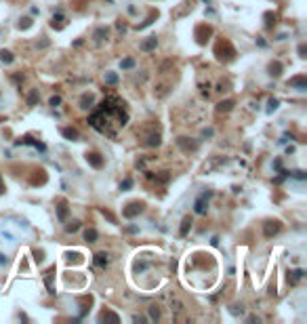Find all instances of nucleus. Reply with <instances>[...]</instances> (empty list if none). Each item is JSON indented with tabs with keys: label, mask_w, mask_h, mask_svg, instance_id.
I'll return each mask as SVG.
<instances>
[{
	"label": "nucleus",
	"mask_w": 307,
	"mask_h": 324,
	"mask_svg": "<svg viewBox=\"0 0 307 324\" xmlns=\"http://www.w3.org/2000/svg\"><path fill=\"white\" fill-rule=\"evenodd\" d=\"M122 105L124 103H120L118 99H112V97L105 99L99 110L91 116L88 122H91L99 133H103V135L116 137V131L129 122V114H126Z\"/></svg>",
	"instance_id": "obj_1"
},
{
	"label": "nucleus",
	"mask_w": 307,
	"mask_h": 324,
	"mask_svg": "<svg viewBox=\"0 0 307 324\" xmlns=\"http://www.w3.org/2000/svg\"><path fill=\"white\" fill-rule=\"evenodd\" d=\"M215 55H217V59H219V61H232L236 57V51H234V47H232V42H229V40H219V42H217V47H215Z\"/></svg>",
	"instance_id": "obj_2"
},
{
	"label": "nucleus",
	"mask_w": 307,
	"mask_h": 324,
	"mask_svg": "<svg viewBox=\"0 0 307 324\" xmlns=\"http://www.w3.org/2000/svg\"><path fill=\"white\" fill-rule=\"evenodd\" d=\"M177 145L185 152V154H194V152L198 150V141H194V139H189V137H179Z\"/></svg>",
	"instance_id": "obj_3"
},
{
	"label": "nucleus",
	"mask_w": 307,
	"mask_h": 324,
	"mask_svg": "<svg viewBox=\"0 0 307 324\" xmlns=\"http://www.w3.org/2000/svg\"><path fill=\"white\" fill-rule=\"evenodd\" d=\"M139 213H143V202H129V205L124 206V211H122V215L126 219L137 217Z\"/></svg>",
	"instance_id": "obj_4"
},
{
	"label": "nucleus",
	"mask_w": 307,
	"mask_h": 324,
	"mask_svg": "<svg viewBox=\"0 0 307 324\" xmlns=\"http://www.w3.org/2000/svg\"><path fill=\"white\" fill-rule=\"evenodd\" d=\"M280 227H282V225H280V221H276V219H273V221H265V223H263V234H265V238L276 236V234L280 232Z\"/></svg>",
	"instance_id": "obj_5"
},
{
	"label": "nucleus",
	"mask_w": 307,
	"mask_h": 324,
	"mask_svg": "<svg viewBox=\"0 0 307 324\" xmlns=\"http://www.w3.org/2000/svg\"><path fill=\"white\" fill-rule=\"evenodd\" d=\"M141 143L145 145V148H158V145L162 143V139H160V133H148Z\"/></svg>",
	"instance_id": "obj_6"
},
{
	"label": "nucleus",
	"mask_w": 307,
	"mask_h": 324,
	"mask_svg": "<svg viewBox=\"0 0 307 324\" xmlns=\"http://www.w3.org/2000/svg\"><path fill=\"white\" fill-rule=\"evenodd\" d=\"M86 162L95 169L103 167V158H101V154H97V152H86Z\"/></svg>",
	"instance_id": "obj_7"
},
{
	"label": "nucleus",
	"mask_w": 307,
	"mask_h": 324,
	"mask_svg": "<svg viewBox=\"0 0 307 324\" xmlns=\"http://www.w3.org/2000/svg\"><path fill=\"white\" fill-rule=\"evenodd\" d=\"M61 135L66 137V139H69V141H78V139H80V133L76 131V129H72V126H63Z\"/></svg>",
	"instance_id": "obj_8"
},
{
	"label": "nucleus",
	"mask_w": 307,
	"mask_h": 324,
	"mask_svg": "<svg viewBox=\"0 0 307 324\" xmlns=\"http://www.w3.org/2000/svg\"><path fill=\"white\" fill-rule=\"evenodd\" d=\"M289 86H295V88H299V91H305V88H307V78H305V76H295L292 80H289Z\"/></svg>",
	"instance_id": "obj_9"
},
{
	"label": "nucleus",
	"mask_w": 307,
	"mask_h": 324,
	"mask_svg": "<svg viewBox=\"0 0 307 324\" xmlns=\"http://www.w3.org/2000/svg\"><path fill=\"white\" fill-rule=\"evenodd\" d=\"M156 47H158V38L156 36H150L148 40L141 42V51H145V53H150V51H154Z\"/></svg>",
	"instance_id": "obj_10"
},
{
	"label": "nucleus",
	"mask_w": 307,
	"mask_h": 324,
	"mask_svg": "<svg viewBox=\"0 0 307 324\" xmlns=\"http://www.w3.org/2000/svg\"><path fill=\"white\" fill-rule=\"evenodd\" d=\"M107 263H110V259H107V253H97V255H95V265H97V268L105 270Z\"/></svg>",
	"instance_id": "obj_11"
},
{
	"label": "nucleus",
	"mask_w": 307,
	"mask_h": 324,
	"mask_svg": "<svg viewBox=\"0 0 307 324\" xmlns=\"http://www.w3.org/2000/svg\"><path fill=\"white\" fill-rule=\"evenodd\" d=\"M57 217H59V221L68 219V202L66 200H59V205H57Z\"/></svg>",
	"instance_id": "obj_12"
},
{
	"label": "nucleus",
	"mask_w": 307,
	"mask_h": 324,
	"mask_svg": "<svg viewBox=\"0 0 307 324\" xmlns=\"http://www.w3.org/2000/svg\"><path fill=\"white\" fill-rule=\"evenodd\" d=\"M267 69H270V76H280V74H282V63L272 61L270 66H267Z\"/></svg>",
	"instance_id": "obj_13"
},
{
	"label": "nucleus",
	"mask_w": 307,
	"mask_h": 324,
	"mask_svg": "<svg viewBox=\"0 0 307 324\" xmlns=\"http://www.w3.org/2000/svg\"><path fill=\"white\" fill-rule=\"evenodd\" d=\"M63 21H66V17H63L61 13H57V15H53V19H51V25H53V28H57V30H61L63 25H66Z\"/></svg>",
	"instance_id": "obj_14"
},
{
	"label": "nucleus",
	"mask_w": 307,
	"mask_h": 324,
	"mask_svg": "<svg viewBox=\"0 0 307 324\" xmlns=\"http://www.w3.org/2000/svg\"><path fill=\"white\" fill-rule=\"evenodd\" d=\"M97 238H99V234L95 227H88V230H85V240L86 242H97Z\"/></svg>",
	"instance_id": "obj_15"
},
{
	"label": "nucleus",
	"mask_w": 307,
	"mask_h": 324,
	"mask_svg": "<svg viewBox=\"0 0 307 324\" xmlns=\"http://www.w3.org/2000/svg\"><path fill=\"white\" fill-rule=\"evenodd\" d=\"M189 230H191V217H183V221H181V230H179V234H181V236L185 238Z\"/></svg>",
	"instance_id": "obj_16"
},
{
	"label": "nucleus",
	"mask_w": 307,
	"mask_h": 324,
	"mask_svg": "<svg viewBox=\"0 0 307 324\" xmlns=\"http://www.w3.org/2000/svg\"><path fill=\"white\" fill-rule=\"evenodd\" d=\"M93 101H95L93 95L85 93V95H82V99H80V107H85V110H86V107H93Z\"/></svg>",
	"instance_id": "obj_17"
},
{
	"label": "nucleus",
	"mask_w": 307,
	"mask_h": 324,
	"mask_svg": "<svg viewBox=\"0 0 307 324\" xmlns=\"http://www.w3.org/2000/svg\"><path fill=\"white\" fill-rule=\"evenodd\" d=\"M204 196H210V194H202V198H198L196 200V213L198 215H202V213H206V202H204Z\"/></svg>",
	"instance_id": "obj_18"
},
{
	"label": "nucleus",
	"mask_w": 307,
	"mask_h": 324,
	"mask_svg": "<svg viewBox=\"0 0 307 324\" xmlns=\"http://www.w3.org/2000/svg\"><path fill=\"white\" fill-rule=\"evenodd\" d=\"M234 107V101L232 99H227V101H221L219 105H217V112H229Z\"/></svg>",
	"instance_id": "obj_19"
},
{
	"label": "nucleus",
	"mask_w": 307,
	"mask_h": 324,
	"mask_svg": "<svg viewBox=\"0 0 307 324\" xmlns=\"http://www.w3.org/2000/svg\"><path fill=\"white\" fill-rule=\"evenodd\" d=\"M13 59H15V57H13V53H11V51H0V61H2V63H11Z\"/></svg>",
	"instance_id": "obj_20"
},
{
	"label": "nucleus",
	"mask_w": 307,
	"mask_h": 324,
	"mask_svg": "<svg viewBox=\"0 0 307 324\" xmlns=\"http://www.w3.org/2000/svg\"><path fill=\"white\" fill-rule=\"evenodd\" d=\"M38 99H40V97H38V91H36V88H32L30 95H28V105H36Z\"/></svg>",
	"instance_id": "obj_21"
},
{
	"label": "nucleus",
	"mask_w": 307,
	"mask_h": 324,
	"mask_svg": "<svg viewBox=\"0 0 307 324\" xmlns=\"http://www.w3.org/2000/svg\"><path fill=\"white\" fill-rule=\"evenodd\" d=\"M101 320H114V322H118L120 318H118L116 314H112V312H103V314H101Z\"/></svg>",
	"instance_id": "obj_22"
},
{
	"label": "nucleus",
	"mask_w": 307,
	"mask_h": 324,
	"mask_svg": "<svg viewBox=\"0 0 307 324\" xmlns=\"http://www.w3.org/2000/svg\"><path fill=\"white\" fill-rule=\"evenodd\" d=\"M105 36H107V30L105 28H99L97 32H95V40H103Z\"/></svg>",
	"instance_id": "obj_23"
},
{
	"label": "nucleus",
	"mask_w": 307,
	"mask_h": 324,
	"mask_svg": "<svg viewBox=\"0 0 307 324\" xmlns=\"http://www.w3.org/2000/svg\"><path fill=\"white\" fill-rule=\"evenodd\" d=\"M66 230L74 234V232H78V230H80V223H78V221H72V223H68V225H66Z\"/></svg>",
	"instance_id": "obj_24"
},
{
	"label": "nucleus",
	"mask_w": 307,
	"mask_h": 324,
	"mask_svg": "<svg viewBox=\"0 0 307 324\" xmlns=\"http://www.w3.org/2000/svg\"><path fill=\"white\" fill-rule=\"evenodd\" d=\"M150 316H152V320H158V318H160V309H158V306H152V307H150Z\"/></svg>",
	"instance_id": "obj_25"
},
{
	"label": "nucleus",
	"mask_w": 307,
	"mask_h": 324,
	"mask_svg": "<svg viewBox=\"0 0 307 324\" xmlns=\"http://www.w3.org/2000/svg\"><path fill=\"white\" fill-rule=\"evenodd\" d=\"M30 25H32V19L30 17H23L21 21H19V28H21V30H28Z\"/></svg>",
	"instance_id": "obj_26"
},
{
	"label": "nucleus",
	"mask_w": 307,
	"mask_h": 324,
	"mask_svg": "<svg viewBox=\"0 0 307 324\" xmlns=\"http://www.w3.org/2000/svg\"><path fill=\"white\" fill-rule=\"evenodd\" d=\"M105 82H110V85H116L118 82V76L114 74V72H110V74H105Z\"/></svg>",
	"instance_id": "obj_27"
},
{
	"label": "nucleus",
	"mask_w": 307,
	"mask_h": 324,
	"mask_svg": "<svg viewBox=\"0 0 307 324\" xmlns=\"http://www.w3.org/2000/svg\"><path fill=\"white\" fill-rule=\"evenodd\" d=\"M49 103L53 105V107H57V105L61 103V97H59V95H55V97H51V101H49Z\"/></svg>",
	"instance_id": "obj_28"
},
{
	"label": "nucleus",
	"mask_w": 307,
	"mask_h": 324,
	"mask_svg": "<svg viewBox=\"0 0 307 324\" xmlns=\"http://www.w3.org/2000/svg\"><path fill=\"white\" fill-rule=\"evenodd\" d=\"M120 66H122L124 69H129V68H133V66H135V61H133V59H124L122 63H120Z\"/></svg>",
	"instance_id": "obj_29"
},
{
	"label": "nucleus",
	"mask_w": 307,
	"mask_h": 324,
	"mask_svg": "<svg viewBox=\"0 0 307 324\" xmlns=\"http://www.w3.org/2000/svg\"><path fill=\"white\" fill-rule=\"evenodd\" d=\"M131 186H133V181H131V179H126V181L122 183V186H120V188H122V189H129Z\"/></svg>",
	"instance_id": "obj_30"
},
{
	"label": "nucleus",
	"mask_w": 307,
	"mask_h": 324,
	"mask_svg": "<svg viewBox=\"0 0 307 324\" xmlns=\"http://www.w3.org/2000/svg\"><path fill=\"white\" fill-rule=\"evenodd\" d=\"M305 53H307V47H305V44H301V47H299V55L305 57Z\"/></svg>",
	"instance_id": "obj_31"
},
{
	"label": "nucleus",
	"mask_w": 307,
	"mask_h": 324,
	"mask_svg": "<svg viewBox=\"0 0 307 324\" xmlns=\"http://www.w3.org/2000/svg\"><path fill=\"white\" fill-rule=\"evenodd\" d=\"M276 107H278V101H276V99H272V101H270V112H272V110H276Z\"/></svg>",
	"instance_id": "obj_32"
},
{
	"label": "nucleus",
	"mask_w": 307,
	"mask_h": 324,
	"mask_svg": "<svg viewBox=\"0 0 307 324\" xmlns=\"http://www.w3.org/2000/svg\"><path fill=\"white\" fill-rule=\"evenodd\" d=\"M202 135H204V137H213V129H204Z\"/></svg>",
	"instance_id": "obj_33"
},
{
	"label": "nucleus",
	"mask_w": 307,
	"mask_h": 324,
	"mask_svg": "<svg viewBox=\"0 0 307 324\" xmlns=\"http://www.w3.org/2000/svg\"><path fill=\"white\" fill-rule=\"evenodd\" d=\"M4 194V181H2V175H0V196Z\"/></svg>",
	"instance_id": "obj_34"
},
{
	"label": "nucleus",
	"mask_w": 307,
	"mask_h": 324,
	"mask_svg": "<svg viewBox=\"0 0 307 324\" xmlns=\"http://www.w3.org/2000/svg\"><path fill=\"white\" fill-rule=\"evenodd\" d=\"M0 263H6V257H2V255H0Z\"/></svg>",
	"instance_id": "obj_35"
}]
</instances>
